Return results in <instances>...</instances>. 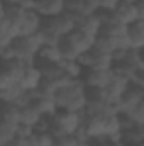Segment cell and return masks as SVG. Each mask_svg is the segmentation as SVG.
I'll list each match as a JSON object with an SVG mask.
<instances>
[{"instance_id":"ffe728a7","label":"cell","mask_w":144,"mask_h":146,"mask_svg":"<svg viewBox=\"0 0 144 146\" xmlns=\"http://www.w3.org/2000/svg\"><path fill=\"white\" fill-rule=\"evenodd\" d=\"M15 126L14 122L0 119V146H5L10 139L15 138Z\"/></svg>"},{"instance_id":"f1b7e54d","label":"cell","mask_w":144,"mask_h":146,"mask_svg":"<svg viewBox=\"0 0 144 146\" xmlns=\"http://www.w3.org/2000/svg\"><path fill=\"white\" fill-rule=\"evenodd\" d=\"M36 2H37V0H36Z\"/></svg>"},{"instance_id":"7a4b0ae2","label":"cell","mask_w":144,"mask_h":146,"mask_svg":"<svg viewBox=\"0 0 144 146\" xmlns=\"http://www.w3.org/2000/svg\"><path fill=\"white\" fill-rule=\"evenodd\" d=\"M41 39L39 36L32 34V36H17L10 44V51H12V56L15 60H20L24 61L26 65H34L36 63V56H37V51L41 48Z\"/></svg>"},{"instance_id":"9c48e42d","label":"cell","mask_w":144,"mask_h":146,"mask_svg":"<svg viewBox=\"0 0 144 146\" xmlns=\"http://www.w3.org/2000/svg\"><path fill=\"white\" fill-rule=\"evenodd\" d=\"M42 17L37 14L36 10H26L24 17L19 24V36H32L41 29Z\"/></svg>"},{"instance_id":"ba28073f","label":"cell","mask_w":144,"mask_h":146,"mask_svg":"<svg viewBox=\"0 0 144 146\" xmlns=\"http://www.w3.org/2000/svg\"><path fill=\"white\" fill-rule=\"evenodd\" d=\"M66 39L71 42V46L76 49V53L78 54H83V53H87L88 49H92L93 48V44H95V36H90V34H87V33H83L81 29H78V27H75L70 34H66Z\"/></svg>"},{"instance_id":"5bb4252c","label":"cell","mask_w":144,"mask_h":146,"mask_svg":"<svg viewBox=\"0 0 144 146\" xmlns=\"http://www.w3.org/2000/svg\"><path fill=\"white\" fill-rule=\"evenodd\" d=\"M31 106L41 114V115H46V117H51L58 107H56V102L53 97H44V95H34V99L31 100Z\"/></svg>"},{"instance_id":"8fae6325","label":"cell","mask_w":144,"mask_h":146,"mask_svg":"<svg viewBox=\"0 0 144 146\" xmlns=\"http://www.w3.org/2000/svg\"><path fill=\"white\" fill-rule=\"evenodd\" d=\"M34 10L42 19L56 17L65 12V0H37Z\"/></svg>"},{"instance_id":"4fadbf2b","label":"cell","mask_w":144,"mask_h":146,"mask_svg":"<svg viewBox=\"0 0 144 146\" xmlns=\"http://www.w3.org/2000/svg\"><path fill=\"white\" fill-rule=\"evenodd\" d=\"M76 27L81 29L83 33L90 34V36H98L100 34V27H102V22L100 19L93 14V15H85V17H76Z\"/></svg>"},{"instance_id":"52a82bcc","label":"cell","mask_w":144,"mask_h":146,"mask_svg":"<svg viewBox=\"0 0 144 146\" xmlns=\"http://www.w3.org/2000/svg\"><path fill=\"white\" fill-rule=\"evenodd\" d=\"M112 76V70L108 68H88V70H83L80 80L83 82L85 87H92V88H104L108 83Z\"/></svg>"},{"instance_id":"44dd1931","label":"cell","mask_w":144,"mask_h":146,"mask_svg":"<svg viewBox=\"0 0 144 146\" xmlns=\"http://www.w3.org/2000/svg\"><path fill=\"white\" fill-rule=\"evenodd\" d=\"M54 138L49 133H34L29 138V146H51Z\"/></svg>"},{"instance_id":"cb8c5ba5","label":"cell","mask_w":144,"mask_h":146,"mask_svg":"<svg viewBox=\"0 0 144 146\" xmlns=\"http://www.w3.org/2000/svg\"><path fill=\"white\" fill-rule=\"evenodd\" d=\"M120 0H98V10L104 12H114V9L119 5Z\"/></svg>"},{"instance_id":"8992f818","label":"cell","mask_w":144,"mask_h":146,"mask_svg":"<svg viewBox=\"0 0 144 146\" xmlns=\"http://www.w3.org/2000/svg\"><path fill=\"white\" fill-rule=\"evenodd\" d=\"M143 100H144V87L136 85V83H129L127 88L124 90V94L120 95L119 102L115 104L117 114L129 110L131 107H134L136 104H139V102H143Z\"/></svg>"},{"instance_id":"4316f807","label":"cell","mask_w":144,"mask_h":146,"mask_svg":"<svg viewBox=\"0 0 144 146\" xmlns=\"http://www.w3.org/2000/svg\"><path fill=\"white\" fill-rule=\"evenodd\" d=\"M124 146H144V143H134V145H124Z\"/></svg>"},{"instance_id":"7402d4cb","label":"cell","mask_w":144,"mask_h":146,"mask_svg":"<svg viewBox=\"0 0 144 146\" xmlns=\"http://www.w3.org/2000/svg\"><path fill=\"white\" fill-rule=\"evenodd\" d=\"M97 10H98V0H83L80 17H85V15H93V14H97Z\"/></svg>"},{"instance_id":"484cf974","label":"cell","mask_w":144,"mask_h":146,"mask_svg":"<svg viewBox=\"0 0 144 146\" xmlns=\"http://www.w3.org/2000/svg\"><path fill=\"white\" fill-rule=\"evenodd\" d=\"M0 3H2L3 7H10V5H17L19 0H0Z\"/></svg>"},{"instance_id":"603a6c76","label":"cell","mask_w":144,"mask_h":146,"mask_svg":"<svg viewBox=\"0 0 144 146\" xmlns=\"http://www.w3.org/2000/svg\"><path fill=\"white\" fill-rule=\"evenodd\" d=\"M34 134V127L29 126V124H24V122H17L15 126V136H20V138H31Z\"/></svg>"},{"instance_id":"30bf717a","label":"cell","mask_w":144,"mask_h":146,"mask_svg":"<svg viewBox=\"0 0 144 146\" xmlns=\"http://www.w3.org/2000/svg\"><path fill=\"white\" fill-rule=\"evenodd\" d=\"M41 80H42V76H41L39 68H37L36 65H27V66L24 68L22 75H20L19 85H20V88L26 90V92H34L37 87H39Z\"/></svg>"},{"instance_id":"e0dca14e","label":"cell","mask_w":144,"mask_h":146,"mask_svg":"<svg viewBox=\"0 0 144 146\" xmlns=\"http://www.w3.org/2000/svg\"><path fill=\"white\" fill-rule=\"evenodd\" d=\"M17 36H19L17 27L5 17L0 19V46H9Z\"/></svg>"},{"instance_id":"2e32d148","label":"cell","mask_w":144,"mask_h":146,"mask_svg":"<svg viewBox=\"0 0 144 146\" xmlns=\"http://www.w3.org/2000/svg\"><path fill=\"white\" fill-rule=\"evenodd\" d=\"M36 61L42 63H59L61 61V53L58 49V44H42L37 51Z\"/></svg>"},{"instance_id":"d4e9b609","label":"cell","mask_w":144,"mask_h":146,"mask_svg":"<svg viewBox=\"0 0 144 146\" xmlns=\"http://www.w3.org/2000/svg\"><path fill=\"white\" fill-rule=\"evenodd\" d=\"M5 146H29V138H20V136H15L14 139H10Z\"/></svg>"},{"instance_id":"9a60e30c","label":"cell","mask_w":144,"mask_h":146,"mask_svg":"<svg viewBox=\"0 0 144 146\" xmlns=\"http://www.w3.org/2000/svg\"><path fill=\"white\" fill-rule=\"evenodd\" d=\"M143 139H144V129L139 124H131V126L120 129V141L124 145L143 143Z\"/></svg>"},{"instance_id":"7c38bea8","label":"cell","mask_w":144,"mask_h":146,"mask_svg":"<svg viewBox=\"0 0 144 146\" xmlns=\"http://www.w3.org/2000/svg\"><path fill=\"white\" fill-rule=\"evenodd\" d=\"M127 42L129 49H143L144 48V21H136L127 26Z\"/></svg>"},{"instance_id":"6da1fadb","label":"cell","mask_w":144,"mask_h":146,"mask_svg":"<svg viewBox=\"0 0 144 146\" xmlns=\"http://www.w3.org/2000/svg\"><path fill=\"white\" fill-rule=\"evenodd\" d=\"M54 102L58 109L73 110V112H83L87 107V92L85 85L80 78H75L70 85L59 88L54 94Z\"/></svg>"},{"instance_id":"83f0119b","label":"cell","mask_w":144,"mask_h":146,"mask_svg":"<svg viewBox=\"0 0 144 146\" xmlns=\"http://www.w3.org/2000/svg\"><path fill=\"white\" fill-rule=\"evenodd\" d=\"M124 2H131V3H136V2H139V0H124Z\"/></svg>"},{"instance_id":"277c9868","label":"cell","mask_w":144,"mask_h":146,"mask_svg":"<svg viewBox=\"0 0 144 146\" xmlns=\"http://www.w3.org/2000/svg\"><path fill=\"white\" fill-rule=\"evenodd\" d=\"M41 27L46 29V31H49V33H53V34H56L58 37H63V36H66V34H70L73 29L76 27V21H75L73 15L63 12V14H59L56 17L42 19Z\"/></svg>"},{"instance_id":"3957f363","label":"cell","mask_w":144,"mask_h":146,"mask_svg":"<svg viewBox=\"0 0 144 146\" xmlns=\"http://www.w3.org/2000/svg\"><path fill=\"white\" fill-rule=\"evenodd\" d=\"M112 15L117 22H120L124 26H131L136 21H144V2L139 0L136 3H131V2L120 0L119 5L114 9Z\"/></svg>"},{"instance_id":"d6986e66","label":"cell","mask_w":144,"mask_h":146,"mask_svg":"<svg viewBox=\"0 0 144 146\" xmlns=\"http://www.w3.org/2000/svg\"><path fill=\"white\" fill-rule=\"evenodd\" d=\"M119 114H124L132 124H139V126H144V100L136 104L134 107H131L126 112H119Z\"/></svg>"},{"instance_id":"5b68a950","label":"cell","mask_w":144,"mask_h":146,"mask_svg":"<svg viewBox=\"0 0 144 146\" xmlns=\"http://www.w3.org/2000/svg\"><path fill=\"white\" fill-rule=\"evenodd\" d=\"M76 61H78V65L83 70H88V68H105V70H108V68H112V58H110V54L98 51L97 48H92L87 53L80 54L76 58Z\"/></svg>"},{"instance_id":"ac0fdd59","label":"cell","mask_w":144,"mask_h":146,"mask_svg":"<svg viewBox=\"0 0 144 146\" xmlns=\"http://www.w3.org/2000/svg\"><path fill=\"white\" fill-rule=\"evenodd\" d=\"M41 117H42V115H41V114H39V112L31 106V104H29V106L20 107V112H19V122H24V124L34 126Z\"/></svg>"}]
</instances>
